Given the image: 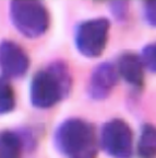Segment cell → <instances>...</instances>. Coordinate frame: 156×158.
<instances>
[{
  "label": "cell",
  "instance_id": "5",
  "mask_svg": "<svg viewBox=\"0 0 156 158\" xmlns=\"http://www.w3.org/2000/svg\"><path fill=\"white\" fill-rule=\"evenodd\" d=\"M100 145L111 158H132L133 132L122 118H112L106 122L100 131Z\"/></svg>",
  "mask_w": 156,
  "mask_h": 158
},
{
  "label": "cell",
  "instance_id": "13",
  "mask_svg": "<svg viewBox=\"0 0 156 158\" xmlns=\"http://www.w3.org/2000/svg\"><path fill=\"white\" fill-rule=\"evenodd\" d=\"M109 10L112 17L118 22H126L129 18V2L128 1H111Z\"/></svg>",
  "mask_w": 156,
  "mask_h": 158
},
{
  "label": "cell",
  "instance_id": "6",
  "mask_svg": "<svg viewBox=\"0 0 156 158\" xmlns=\"http://www.w3.org/2000/svg\"><path fill=\"white\" fill-rule=\"evenodd\" d=\"M29 68V57L22 46L13 41L0 42V72L7 79L21 78Z\"/></svg>",
  "mask_w": 156,
  "mask_h": 158
},
{
  "label": "cell",
  "instance_id": "8",
  "mask_svg": "<svg viewBox=\"0 0 156 158\" xmlns=\"http://www.w3.org/2000/svg\"><path fill=\"white\" fill-rule=\"evenodd\" d=\"M35 142L29 131H0V158H21L27 147H32Z\"/></svg>",
  "mask_w": 156,
  "mask_h": 158
},
{
  "label": "cell",
  "instance_id": "2",
  "mask_svg": "<svg viewBox=\"0 0 156 158\" xmlns=\"http://www.w3.org/2000/svg\"><path fill=\"white\" fill-rule=\"evenodd\" d=\"M57 149L66 158H96L99 141L95 126L80 118L64 120L54 133Z\"/></svg>",
  "mask_w": 156,
  "mask_h": 158
},
{
  "label": "cell",
  "instance_id": "14",
  "mask_svg": "<svg viewBox=\"0 0 156 158\" xmlns=\"http://www.w3.org/2000/svg\"><path fill=\"white\" fill-rule=\"evenodd\" d=\"M143 18L152 27H156V1H144Z\"/></svg>",
  "mask_w": 156,
  "mask_h": 158
},
{
  "label": "cell",
  "instance_id": "10",
  "mask_svg": "<svg viewBox=\"0 0 156 158\" xmlns=\"http://www.w3.org/2000/svg\"><path fill=\"white\" fill-rule=\"evenodd\" d=\"M138 155L140 158H156V126L153 124L145 123L141 127Z\"/></svg>",
  "mask_w": 156,
  "mask_h": 158
},
{
  "label": "cell",
  "instance_id": "4",
  "mask_svg": "<svg viewBox=\"0 0 156 158\" xmlns=\"http://www.w3.org/2000/svg\"><path fill=\"white\" fill-rule=\"evenodd\" d=\"M110 21L106 18L85 20L76 27L74 43L80 54L96 58L104 53L108 43Z\"/></svg>",
  "mask_w": 156,
  "mask_h": 158
},
{
  "label": "cell",
  "instance_id": "11",
  "mask_svg": "<svg viewBox=\"0 0 156 158\" xmlns=\"http://www.w3.org/2000/svg\"><path fill=\"white\" fill-rule=\"evenodd\" d=\"M15 108V94L9 79L0 76V115L12 112Z\"/></svg>",
  "mask_w": 156,
  "mask_h": 158
},
{
  "label": "cell",
  "instance_id": "1",
  "mask_svg": "<svg viewBox=\"0 0 156 158\" xmlns=\"http://www.w3.org/2000/svg\"><path fill=\"white\" fill-rule=\"evenodd\" d=\"M72 88V77L68 65L55 60L33 76L29 98L37 109H49L69 96Z\"/></svg>",
  "mask_w": 156,
  "mask_h": 158
},
{
  "label": "cell",
  "instance_id": "12",
  "mask_svg": "<svg viewBox=\"0 0 156 158\" xmlns=\"http://www.w3.org/2000/svg\"><path fill=\"white\" fill-rule=\"evenodd\" d=\"M140 58L143 63L144 68L156 74V42H152L145 45L141 51Z\"/></svg>",
  "mask_w": 156,
  "mask_h": 158
},
{
  "label": "cell",
  "instance_id": "9",
  "mask_svg": "<svg viewBox=\"0 0 156 158\" xmlns=\"http://www.w3.org/2000/svg\"><path fill=\"white\" fill-rule=\"evenodd\" d=\"M117 73L128 85L135 89L144 87V66L140 55L132 52H123L118 57Z\"/></svg>",
  "mask_w": 156,
  "mask_h": 158
},
{
  "label": "cell",
  "instance_id": "7",
  "mask_svg": "<svg viewBox=\"0 0 156 158\" xmlns=\"http://www.w3.org/2000/svg\"><path fill=\"white\" fill-rule=\"evenodd\" d=\"M118 80L119 75L116 69V65L110 62L100 63L93 69L88 79V97L95 101L105 100L117 86Z\"/></svg>",
  "mask_w": 156,
  "mask_h": 158
},
{
  "label": "cell",
  "instance_id": "3",
  "mask_svg": "<svg viewBox=\"0 0 156 158\" xmlns=\"http://www.w3.org/2000/svg\"><path fill=\"white\" fill-rule=\"evenodd\" d=\"M10 20L13 27L23 36L36 39L47 32L50 24V15L41 1L18 0L9 3Z\"/></svg>",
  "mask_w": 156,
  "mask_h": 158
}]
</instances>
